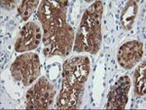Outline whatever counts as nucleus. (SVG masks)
<instances>
[{"instance_id": "6", "label": "nucleus", "mask_w": 146, "mask_h": 110, "mask_svg": "<svg viewBox=\"0 0 146 110\" xmlns=\"http://www.w3.org/2000/svg\"><path fill=\"white\" fill-rule=\"evenodd\" d=\"M90 73V60L86 57H77L65 62L63 66L64 80L75 85H84Z\"/></svg>"}, {"instance_id": "12", "label": "nucleus", "mask_w": 146, "mask_h": 110, "mask_svg": "<svg viewBox=\"0 0 146 110\" xmlns=\"http://www.w3.org/2000/svg\"><path fill=\"white\" fill-rule=\"evenodd\" d=\"M146 64H141L135 73V92L138 95H145L146 89Z\"/></svg>"}, {"instance_id": "11", "label": "nucleus", "mask_w": 146, "mask_h": 110, "mask_svg": "<svg viewBox=\"0 0 146 110\" xmlns=\"http://www.w3.org/2000/svg\"><path fill=\"white\" fill-rule=\"evenodd\" d=\"M136 14H137V3L133 0L129 1L121 15V23L125 29L129 30L133 27Z\"/></svg>"}, {"instance_id": "9", "label": "nucleus", "mask_w": 146, "mask_h": 110, "mask_svg": "<svg viewBox=\"0 0 146 110\" xmlns=\"http://www.w3.org/2000/svg\"><path fill=\"white\" fill-rule=\"evenodd\" d=\"M131 87L129 78L124 76L115 83L108 97L106 108L108 109H123L128 102V93Z\"/></svg>"}, {"instance_id": "1", "label": "nucleus", "mask_w": 146, "mask_h": 110, "mask_svg": "<svg viewBox=\"0 0 146 110\" xmlns=\"http://www.w3.org/2000/svg\"><path fill=\"white\" fill-rule=\"evenodd\" d=\"M102 10V3L98 1L89 7L84 13L80 30L75 40V51L91 54H96L98 51L101 41L100 21Z\"/></svg>"}, {"instance_id": "3", "label": "nucleus", "mask_w": 146, "mask_h": 110, "mask_svg": "<svg viewBox=\"0 0 146 110\" xmlns=\"http://www.w3.org/2000/svg\"><path fill=\"white\" fill-rule=\"evenodd\" d=\"M12 76L17 81H22L23 86H28L40 74V62L36 54L28 53L20 56L11 66Z\"/></svg>"}, {"instance_id": "8", "label": "nucleus", "mask_w": 146, "mask_h": 110, "mask_svg": "<svg viewBox=\"0 0 146 110\" xmlns=\"http://www.w3.org/2000/svg\"><path fill=\"white\" fill-rule=\"evenodd\" d=\"M83 93V85H75L63 79L56 107L58 109L77 108Z\"/></svg>"}, {"instance_id": "13", "label": "nucleus", "mask_w": 146, "mask_h": 110, "mask_svg": "<svg viewBox=\"0 0 146 110\" xmlns=\"http://www.w3.org/2000/svg\"><path fill=\"white\" fill-rule=\"evenodd\" d=\"M38 5V1L36 0H25L21 3L20 7L18 9V12L20 16L22 17L23 20H27L30 17L32 13H33L34 9Z\"/></svg>"}, {"instance_id": "2", "label": "nucleus", "mask_w": 146, "mask_h": 110, "mask_svg": "<svg viewBox=\"0 0 146 110\" xmlns=\"http://www.w3.org/2000/svg\"><path fill=\"white\" fill-rule=\"evenodd\" d=\"M44 53L46 56H63L70 52L73 45V29L67 23L60 27L43 29Z\"/></svg>"}, {"instance_id": "10", "label": "nucleus", "mask_w": 146, "mask_h": 110, "mask_svg": "<svg viewBox=\"0 0 146 110\" xmlns=\"http://www.w3.org/2000/svg\"><path fill=\"white\" fill-rule=\"evenodd\" d=\"M143 56V44L137 41L125 43L118 53L119 64L126 69H131Z\"/></svg>"}, {"instance_id": "5", "label": "nucleus", "mask_w": 146, "mask_h": 110, "mask_svg": "<svg viewBox=\"0 0 146 110\" xmlns=\"http://www.w3.org/2000/svg\"><path fill=\"white\" fill-rule=\"evenodd\" d=\"M55 97V88L45 77L28 90L27 93V108L45 109L52 104Z\"/></svg>"}, {"instance_id": "4", "label": "nucleus", "mask_w": 146, "mask_h": 110, "mask_svg": "<svg viewBox=\"0 0 146 110\" xmlns=\"http://www.w3.org/2000/svg\"><path fill=\"white\" fill-rule=\"evenodd\" d=\"M67 1H43L38 9V19L43 29L60 27L66 23Z\"/></svg>"}, {"instance_id": "7", "label": "nucleus", "mask_w": 146, "mask_h": 110, "mask_svg": "<svg viewBox=\"0 0 146 110\" xmlns=\"http://www.w3.org/2000/svg\"><path fill=\"white\" fill-rule=\"evenodd\" d=\"M41 39L42 34L40 27L34 23H28L19 33L15 49L17 52L20 53L33 50L39 45Z\"/></svg>"}, {"instance_id": "14", "label": "nucleus", "mask_w": 146, "mask_h": 110, "mask_svg": "<svg viewBox=\"0 0 146 110\" xmlns=\"http://www.w3.org/2000/svg\"><path fill=\"white\" fill-rule=\"evenodd\" d=\"M15 4H16V2H15V1H9V0H6V1H3V2H2V6L5 7V8H7L8 10H10V9L14 8Z\"/></svg>"}]
</instances>
